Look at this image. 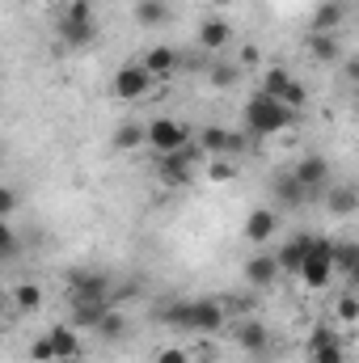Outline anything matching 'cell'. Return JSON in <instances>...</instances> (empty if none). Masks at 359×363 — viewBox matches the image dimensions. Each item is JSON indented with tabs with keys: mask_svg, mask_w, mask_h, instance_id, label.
I'll list each match as a JSON object with an SVG mask.
<instances>
[{
	"mask_svg": "<svg viewBox=\"0 0 359 363\" xmlns=\"http://www.w3.org/2000/svg\"><path fill=\"white\" fill-rule=\"evenodd\" d=\"M182 144H190V127L170 118V114H157L153 123H144V148H153V157H165Z\"/></svg>",
	"mask_w": 359,
	"mask_h": 363,
	"instance_id": "obj_8",
	"label": "cell"
},
{
	"mask_svg": "<svg viewBox=\"0 0 359 363\" xmlns=\"http://www.w3.org/2000/svg\"><path fill=\"white\" fill-rule=\"evenodd\" d=\"M309 245H313V237H309V233H300V237H287V241H283V245L275 250L279 274H296V271H300V262H304Z\"/></svg>",
	"mask_w": 359,
	"mask_h": 363,
	"instance_id": "obj_23",
	"label": "cell"
},
{
	"mask_svg": "<svg viewBox=\"0 0 359 363\" xmlns=\"http://www.w3.org/2000/svg\"><path fill=\"white\" fill-rule=\"evenodd\" d=\"M199 47H203L207 55L228 51V47H233V26H228L224 17H207V21L199 26Z\"/></svg>",
	"mask_w": 359,
	"mask_h": 363,
	"instance_id": "obj_22",
	"label": "cell"
},
{
	"mask_svg": "<svg viewBox=\"0 0 359 363\" xmlns=\"http://www.w3.org/2000/svg\"><path fill=\"white\" fill-rule=\"evenodd\" d=\"M170 21V0H136V26L157 30Z\"/></svg>",
	"mask_w": 359,
	"mask_h": 363,
	"instance_id": "obj_27",
	"label": "cell"
},
{
	"mask_svg": "<svg viewBox=\"0 0 359 363\" xmlns=\"http://www.w3.org/2000/svg\"><path fill=\"white\" fill-rule=\"evenodd\" d=\"M321 199H326V211L330 216H355L359 211V190L351 182H330L321 190Z\"/></svg>",
	"mask_w": 359,
	"mask_h": 363,
	"instance_id": "obj_21",
	"label": "cell"
},
{
	"mask_svg": "<svg viewBox=\"0 0 359 363\" xmlns=\"http://www.w3.org/2000/svg\"><path fill=\"white\" fill-rule=\"evenodd\" d=\"M9 304H13V317H34V313L47 304V296H43V287H38L34 279H21V283H13V291H9Z\"/></svg>",
	"mask_w": 359,
	"mask_h": 363,
	"instance_id": "obj_19",
	"label": "cell"
},
{
	"mask_svg": "<svg viewBox=\"0 0 359 363\" xmlns=\"http://www.w3.org/2000/svg\"><path fill=\"white\" fill-rule=\"evenodd\" d=\"M207 77H211V89H233V85L241 81V68H237V64H216Z\"/></svg>",
	"mask_w": 359,
	"mask_h": 363,
	"instance_id": "obj_31",
	"label": "cell"
},
{
	"mask_svg": "<svg viewBox=\"0 0 359 363\" xmlns=\"http://www.w3.org/2000/svg\"><path fill=\"white\" fill-rule=\"evenodd\" d=\"M17 207H21V194H17L13 186H4V182H0V220H13V216H17Z\"/></svg>",
	"mask_w": 359,
	"mask_h": 363,
	"instance_id": "obj_33",
	"label": "cell"
},
{
	"mask_svg": "<svg viewBox=\"0 0 359 363\" xmlns=\"http://www.w3.org/2000/svg\"><path fill=\"white\" fill-rule=\"evenodd\" d=\"M9 325H13V304H9V296L0 291V334H4Z\"/></svg>",
	"mask_w": 359,
	"mask_h": 363,
	"instance_id": "obj_37",
	"label": "cell"
},
{
	"mask_svg": "<svg viewBox=\"0 0 359 363\" xmlns=\"http://www.w3.org/2000/svg\"><path fill=\"white\" fill-rule=\"evenodd\" d=\"M110 308H114V300H110V296H101V300H77V304H72V313H68V325H72V330H81V334H85V330L93 334V330H97V321H101Z\"/></svg>",
	"mask_w": 359,
	"mask_h": 363,
	"instance_id": "obj_18",
	"label": "cell"
},
{
	"mask_svg": "<svg viewBox=\"0 0 359 363\" xmlns=\"http://www.w3.org/2000/svg\"><path fill=\"white\" fill-rule=\"evenodd\" d=\"M203 161L207 157H203V148L190 135V144H182V148H174V152H165V157L153 161V174H157V182L165 190H182V186H190V182L203 174Z\"/></svg>",
	"mask_w": 359,
	"mask_h": 363,
	"instance_id": "obj_4",
	"label": "cell"
},
{
	"mask_svg": "<svg viewBox=\"0 0 359 363\" xmlns=\"http://www.w3.org/2000/svg\"><path fill=\"white\" fill-rule=\"evenodd\" d=\"M296 279H300L309 291H326V287L334 283V241H330V237H313V245H309V254H304Z\"/></svg>",
	"mask_w": 359,
	"mask_h": 363,
	"instance_id": "obj_5",
	"label": "cell"
},
{
	"mask_svg": "<svg viewBox=\"0 0 359 363\" xmlns=\"http://www.w3.org/2000/svg\"><path fill=\"white\" fill-rule=\"evenodd\" d=\"M334 313H338V321H343V325H355V321H359V300L351 296V291H347V296H338V308H334Z\"/></svg>",
	"mask_w": 359,
	"mask_h": 363,
	"instance_id": "obj_34",
	"label": "cell"
},
{
	"mask_svg": "<svg viewBox=\"0 0 359 363\" xmlns=\"http://www.w3.org/2000/svg\"><path fill=\"white\" fill-rule=\"evenodd\" d=\"M275 233H279V211L275 207H254L250 216H245V241L250 245H270L275 241Z\"/></svg>",
	"mask_w": 359,
	"mask_h": 363,
	"instance_id": "obj_17",
	"label": "cell"
},
{
	"mask_svg": "<svg viewBox=\"0 0 359 363\" xmlns=\"http://www.w3.org/2000/svg\"><path fill=\"white\" fill-rule=\"evenodd\" d=\"M101 342H123L127 334H131V321H127V313L123 308H110L101 321H97V330H93Z\"/></svg>",
	"mask_w": 359,
	"mask_h": 363,
	"instance_id": "obj_25",
	"label": "cell"
},
{
	"mask_svg": "<svg viewBox=\"0 0 359 363\" xmlns=\"http://www.w3.org/2000/svg\"><path fill=\"white\" fill-rule=\"evenodd\" d=\"M343 0H326V4H317V13H313V34H338V26H343Z\"/></svg>",
	"mask_w": 359,
	"mask_h": 363,
	"instance_id": "obj_26",
	"label": "cell"
},
{
	"mask_svg": "<svg viewBox=\"0 0 359 363\" xmlns=\"http://www.w3.org/2000/svg\"><path fill=\"white\" fill-rule=\"evenodd\" d=\"M334 274H347V279L359 274V245L355 241H334Z\"/></svg>",
	"mask_w": 359,
	"mask_h": 363,
	"instance_id": "obj_28",
	"label": "cell"
},
{
	"mask_svg": "<svg viewBox=\"0 0 359 363\" xmlns=\"http://www.w3.org/2000/svg\"><path fill=\"white\" fill-rule=\"evenodd\" d=\"M55 34H60V43L72 47V51L93 47V43H97V4H93V0H72V4H64L60 17H55Z\"/></svg>",
	"mask_w": 359,
	"mask_h": 363,
	"instance_id": "obj_3",
	"label": "cell"
},
{
	"mask_svg": "<svg viewBox=\"0 0 359 363\" xmlns=\"http://www.w3.org/2000/svg\"><path fill=\"white\" fill-rule=\"evenodd\" d=\"M194 144L203 148V157H241V152H250L258 140L250 135V131H233V127H203L199 135H194Z\"/></svg>",
	"mask_w": 359,
	"mask_h": 363,
	"instance_id": "obj_6",
	"label": "cell"
},
{
	"mask_svg": "<svg viewBox=\"0 0 359 363\" xmlns=\"http://www.w3.org/2000/svg\"><path fill=\"white\" fill-rule=\"evenodd\" d=\"M43 338H47V347H51V359H85V338H81V330H72L68 321H55Z\"/></svg>",
	"mask_w": 359,
	"mask_h": 363,
	"instance_id": "obj_12",
	"label": "cell"
},
{
	"mask_svg": "<svg viewBox=\"0 0 359 363\" xmlns=\"http://www.w3.org/2000/svg\"><path fill=\"white\" fill-rule=\"evenodd\" d=\"M233 325V342L245 351V355H267L270 351V330L263 317H237V321H228Z\"/></svg>",
	"mask_w": 359,
	"mask_h": 363,
	"instance_id": "obj_11",
	"label": "cell"
},
{
	"mask_svg": "<svg viewBox=\"0 0 359 363\" xmlns=\"http://www.w3.org/2000/svg\"><path fill=\"white\" fill-rule=\"evenodd\" d=\"M140 68L153 77V81H170L174 72L182 68V55L178 47H170V43H157V47H144V55H140Z\"/></svg>",
	"mask_w": 359,
	"mask_h": 363,
	"instance_id": "obj_13",
	"label": "cell"
},
{
	"mask_svg": "<svg viewBox=\"0 0 359 363\" xmlns=\"http://www.w3.org/2000/svg\"><path fill=\"white\" fill-rule=\"evenodd\" d=\"M287 174L309 190V199H321V190L334 182V169H330V161H326V157H300Z\"/></svg>",
	"mask_w": 359,
	"mask_h": 363,
	"instance_id": "obj_10",
	"label": "cell"
},
{
	"mask_svg": "<svg viewBox=\"0 0 359 363\" xmlns=\"http://www.w3.org/2000/svg\"><path fill=\"white\" fill-rule=\"evenodd\" d=\"M203 174L211 182H233L237 178V161H233V157H207V161H203Z\"/></svg>",
	"mask_w": 359,
	"mask_h": 363,
	"instance_id": "obj_30",
	"label": "cell"
},
{
	"mask_svg": "<svg viewBox=\"0 0 359 363\" xmlns=\"http://www.w3.org/2000/svg\"><path fill=\"white\" fill-rule=\"evenodd\" d=\"M55 363H85V359H55Z\"/></svg>",
	"mask_w": 359,
	"mask_h": 363,
	"instance_id": "obj_38",
	"label": "cell"
},
{
	"mask_svg": "<svg viewBox=\"0 0 359 363\" xmlns=\"http://www.w3.org/2000/svg\"><path fill=\"white\" fill-rule=\"evenodd\" d=\"M114 148H123V152L144 148V123H123V127L114 131Z\"/></svg>",
	"mask_w": 359,
	"mask_h": 363,
	"instance_id": "obj_29",
	"label": "cell"
},
{
	"mask_svg": "<svg viewBox=\"0 0 359 363\" xmlns=\"http://www.w3.org/2000/svg\"><path fill=\"white\" fill-rule=\"evenodd\" d=\"M258 93H267L275 101H283L292 114H300L304 106H309V89H304V81H296L287 68H267L263 77H258Z\"/></svg>",
	"mask_w": 359,
	"mask_h": 363,
	"instance_id": "obj_7",
	"label": "cell"
},
{
	"mask_svg": "<svg viewBox=\"0 0 359 363\" xmlns=\"http://www.w3.org/2000/svg\"><path fill=\"white\" fill-rule=\"evenodd\" d=\"M101 296H110V274H101V271L68 274V304H77V300H101Z\"/></svg>",
	"mask_w": 359,
	"mask_h": 363,
	"instance_id": "obj_16",
	"label": "cell"
},
{
	"mask_svg": "<svg viewBox=\"0 0 359 363\" xmlns=\"http://www.w3.org/2000/svg\"><path fill=\"white\" fill-rule=\"evenodd\" d=\"M263 64V51L258 47H241V60H237V68L245 72V68H258Z\"/></svg>",
	"mask_w": 359,
	"mask_h": 363,
	"instance_id": "obj_36",
	"label": "cell"
},
{
	"mask_svg": "<svg viewBox=\"0 0 359 363\" xmlns=\"http://www.w3.org/2000/svg\"><path fill=\"white\" fill-rule=\"evenodd\" d=\"M241 123H245V131H250L254 140H270V135H283V131L296 123V114H292L283 101H275V97L254 89L245 97V106H241Z\"/></svg>",
	"mask_w": 359,
	"mask_h": 363,
	"instance_id": "obj_2",
	"label": "cell"
},
{
	"mask_svg": "<svg viewBox=\"0 0 359 363\" xmlns=\"http://www.w3.org/2000/svg\"><path fill=\"white\" fill-rule=\"evenodd\" d=\"M309 363H347V342L330 325H317L309 338Z\"/></svg>",
	"mask_w": 359,
	"mask_h": 363,
	"instance_id": "obj_14",
	"label": "cell"
},
{
	"mask_svg": "<svg viewBox=\"0 0 359 363\" xmlns=\"http://www.w3.org/2000/svg\"><path fill=\"white\" fill-rule=\"evenodd\" d=\"M17 254H21V237L13 233L9 220H0V262H9V258H17Z\"/></svg>",
	"mask_w": 359,
	"mask_h": 363,
	"instance_id": "obj_32",
	"label": "cell"
},
{
	"mask_svg": "<svg viewBox=\"0 0 359 363\" xmlns=\"http://www.w3.org/2000/svg\"><path fill=\"white\" fill-rule=\"evenodd\" d=\"M228 304L224 300H211V296H199V300H178L170 308H161V325L182 330V334H199V338H211L228 325Z\"/></svg>",
	"mask_w": 359,
	"mask_h": 363,
	"instance_id": "obj_1",
	"label": "cell"
},
{
	"mask_svg": "<svg viewBox=\"0 0 359 363\" xmlns=\"http://www.w3.org/2000/svg\"><path fill=\"white\" fill-rule=\"evenodd\" d=\"M270 194H275V207H279V211H296V207L313 203V199H309V190L292 178V174H279V178L270 182Z\"/></svg>",
	"mask_w": 359,
	"mask_h": 363,
	"instance_id": "obj_20",
	"label": "cell"
},
{
	"mask_svg": "<svg viewBox=\"0 0 359 363\" xmlns=\"http://www.w3.org/2000/svg\"><path fill=\"white\" fill-rule=\"evenodd\" d=\"M153 363H194V355H190L186 347H161V351L153 355Z\"/></svg>",
	"mask_w": 359,
	"mask_h": 363,
	"instance_id": "obj_35",
	"label": "cell"
},
{
	"mask_svg": "<svg viewBox=\"0 0 359 363\" xmlns=\"http://www.w3.org/2000/svg\"><path fill=\"white\" fill-rule=\"evenodd\" d=\"M110 89H114V97H118V101H144L148 93L157 89V81H153L140 64H123V68L114 72Z\"/></svg>",
	"mask_w": 359,
	"mask_h": 363,
	"instance_id": "obj_9",
	"label": "cell"
},
{
	"mask_svg": "<svg viewBox=\"0 0 359 363\" xmlns=\"http://www.w3.org/2000/svg\"><path fill=\"white\" fill-rule=\"evenodd\" d=\"M304 55L313 60V64H338L343 60V43H338V34H309L304 38Z\"/></svg>",
	"mask_w": 359,
	"mask_h": 363,
	"instance_id": "obj_24",
	"label": "cell"
},
{
	"mask_svg": "<svg viewBox=\"0 0 359 363\" xmlns=\"http://www.w3.org/2000/svg\"><path fill=\"white\" fill-rule=\"evenodd\" d=\"M241 274H245V287H250V291H267V287L279 283V262H275V254L258 250V254H250V258H245Z\"/></svg>",
	"mask_w": 359,
	"mask_h": 363,
	"instance_id": "obj_15",
	"label": "cell"
}]
</instances>
